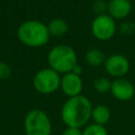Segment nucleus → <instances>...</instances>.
I'll return each instance as SVG.
<instances>
[{
  "label": "nucleus",
  "mask_w": 135,
  "mask_h": 135,
  "mask_svg": "<svg viewBox=\"0 0 135 135\" xmlns=\"http://www.w3.org/2000/svg\"><path fill=\"white\" fill-rule=\"evenodd\" d=\"M91 32L98 40H109L116 33V22L108 14L95 16L91 23Z\"/></svg>",
  "instance_id": "6"
},
{
  "label": "nucleus",
  "mask_w": 135,
  "mask_h": 135,
  "mask_svg": "<svg viewBox=\"0 0 135 135\" xmlns=\"http://www.w3.org/2000/svg\"><path fill=\"white\" fill-rule=\"evenodd\" d=\"M19 41L30 47H41L50 40L47 25L42 21L31 19L22 22L17 28Z\"/></svg>",
  "instance_id": "2"
},
{
  "label": "nucleus",
  "mask_w": 135,
  "mask_h": 135,
  "mask_svg": "<svg viewBox=\"0 0 135 135\" xmlns=\"http://www.w3.org/2000/svg\"><path fill=\"white\" fill-rule=\"evenodd\" d=\"M72 73H74V74H76V75H81V73H82V68L77 63L75 66H74V69H73V71H72Z\"/></svg>",
  "instance_id": "19"
},
{
  "label": "nucleus",
  "mask_w": 135,
  "mask_h": 135,
  "mask_svg": "<svg viewBox=\"0 0 135 135\" xmlns=\"http://www.w3.org/2000/svg\"><path fill=\"white\" fill-rule=\"evenodd\" d=\"M93 86H94V90H95L97 93L103 94V93H107V92H111L112 81H111L109 78L100 77V78H97V79L94 81Z\"/></svg>",
  "instance_id": "14"
},
{
  "label": "nucleus",
  "mask_w": 135,
  "mask_h": 135,
  "mask_svg": "<svg viewBox=\"0 0 135 135\" xmlns=\"http://www.w3.org/2000/svg\"><path fill=\"white\" fill-rule=\"evenodd\" d=\"M84 59H85V62L89 65H91V66H99V65L104 63L107 57H105L104 53L100 49L93 47V49H90L89 51H86Z\"/></svg>",
  "instance_id": "13"
},
{
  "label": "nucleus",
  "mask_w": 135,
  "mask_h": 135,
  "mask_svg": "<svg viewBox=\"0 0 135 135\" xmlns=\"http://www.w3.org/2000/svg\"><path fill=\"white\" fill-rule=\"evenodd\" d=\"M103 65H104L105 72L110 76L114 77V79L123 78V76L127 75V73L130 70L129 59L121 54L110 55L109 57H107Z\"/></svg>",
  "instance_id": "7"
},
{
  "label": "nucleus",
  "mask_w": 135,
  "mask_h": 135,
  "mask_svg": "<svg viewBox=\"0 0 135 135\" xmlns=\"http://www.w3.org/2000/svg\"><path fill=\"white\" fill-rule=\"evenodd\" d=\"M49 68L58 74H66L73 71L77 64V54L75 50L66 44H58L53 46L47 53Z\"/></svg>",
  "instance_id": "3"
},
{
  "label": "nucleus",
  "mask_w": 135,
  "mask_h": 135,
  "mask_svg": "<svg viewBox=\"0 0 135 135\" xmlns=\"http://www.w3.org/2000/svg\"><path fill=\"white\" fill-rule=\"evenodd\" d=\"M132 11V3L130 0H109L108 15L115 19H123L129 16Z\"/></svg>",
  "instance_id": "10"
},
{
  "label": "nucleus",
  "mask_w": 135,
  "mask_h": 135,
  "mask_svg": "<svg viewBox=\"0 0 135 135\" xmlns=\"http://www.w3.org/2000/svg\"><path fill=\"white\" fill-rule=\"evenodd\" d=\"M110 118H111V111L107 105L97 104L93 107L91 119L94 121V123L105 126L110 121Z\"/></svg>",
  "instance_id": "11"
},
{
  "label": "nucleus",
  "mask_w": 135,
  "mask_h": 135,
  "mask_svg": "<svg viewBox=\"0 0 135 135\" xmlns=\"http://www.w3.org/2000/svg\"><path fill=\"white\" fill-rule=\"evenodd\" d=\"M61 135H82V130L79 128H72V127H66Z\"/></svg>",
  "instance_id": "18"
},
{
  "label": "nucleus",
  "mask_w": 135,
  "mask_h": 135,
  "mask_svg": "<svg viewBox=\"0 0 135 135\" xmlns=\"http://www.w3.org/2000/svg\"><path fill=\"white\" fill-rule=\"evenodd\" d=\"M61 76L51 68L38 71L33 78L34 89L40 94H52L60 88Z\"/></svg>",
  "instance_id": "5"
},
{
  "label": "nucleus",
  "mask_w": 135,
  "mask_h": 135,
  "mask_svg": "<svg viewBox=\"0 0 135 135\" xmlns=\"http://www.w3.org/2000/svg\"><path fill=\"white\" fill-rule=\"evenodd\" d=\"M0 57H1V54H0Z\"/></svg>",
  "instance_id": "20"
},
{
  "label": "nucleus",
  "mask_w": 135,
  "mask_h": 135,
  "mask_svg": "<svg viewBox=\"0 0 135 135\" xmlns=\"http://www.w3.org/2000/svg\"><path fill=\"white\" fill-rule=\"evenodd\" d=\"M60 89L63 92V94L69 98L75 97L81 95L83 89V81L79 75L70 72L61 76Z\"/></svg>",
  "instance_id": "8"
},
{
  "label": "nucleus",
  "mask_w": 135,
  "mask_h": 135,
  "mask_svg": "<svg viewBox=\"0 0 135 135\" xmlns=\"http://www.w3.org/2000/svg\"><path fill=\"white\" fill-rule=\"evenodd\" d=\"M92 9L96 16L103 15L108 9V3H105L104 0H94L92 3Z\"/></svg>",
  "instance_id": "16"
},
{
  "label": "nucleus",
  "mask_w": 135,
  "mask_h": 135,
  "mask_svg": "<svg viewBox=\"0 0 135 135\" xmlns=\"http://www.w3.org/2000/svg\"><path fill=\"white\" fill-rule=\"evenodd\" d=\"M93 105L83 95L68 98L61 108V120L66 127L79 128L86 126L92 116Z\"/></svg>",
  "instance_id": "1"
},
{
  "label": "nucleus",
  "mask_w": 135,
  "mask_h": 135,
  "mask_svg": "<svg viewBox=\"0 0 135 135\" xmlns=\"http://www.w3.org/2000/svg\"><path fill=\"white\" fill-rule=\"evenodd\" d=\"M12 76V68L8 63L0 61V80L8 79Z\"/></svg>",
  "instance_id": "17"
},
{
  "label": "nucleus",
  "mask_w": 135,
  "mask_h": 135,
  "mask_svg": "<svg viewBox=\"0 0 135 135\" xmlns=\"http://www.w3.org/2000/svg\"><path fill=\"white\" fill-rule=\"evenodd\" d=\"M49 33L53 37H62L69 31V24L64 19L55 18L51 20L47 24Z\"/></svg>",
  "instance_id": "12"
},
{
  "label": "nucleus",
  "mask_w": 135,
  "mask_h": 135,
  "mask_svg": "<svg viewBox=\"0 0 135 135\" xmlns=\"http://www.w3.org/2000/svg\"><path fill=\"white\" fill-rule=\"evenodd\" d=\"M25 135H51L52 121L47 114L40 109H33L24 116Z\"/></svg>",
  "instance_id": "4"
},
{
  "label": "nucleus",
  "mask_w": 135,
  "mask_h": 135,
  "mask_svg": "<svg viewBox=\"0 0 135 135\" xmlns=\"http://www.w3.org/2000/svg\"><path fill=\"white\" fill-rule=\"evenodd\" d=\"M111 93L119 101L131 100L135 95V88L133 83L126 78H116L112 81Z\"/></svg>",
  "instance_id": "9"
},
{
  "label": "nucleus",
  "mask_w": 135,
  "mask_h": 135,
  "mask_svg": "<svg viewBox=\"0 0 135 135\" xmlns=\"http://www.w3.org/2000/svg\"><path fill=\"white\" fill-rule=\"evenodd\" d=\"M82 135H108V131L104 126L97 123H90L82 130Z\"/></svg>",
  "instance_id": "15"
}]
</instances>
